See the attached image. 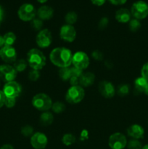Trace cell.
<instances>
[{"label": "cell", "instance_id": "cell-1", "mask_svg": "<svg viewBox=\"0 0 148 149\" xmlns=\"http://www.w3.org/2000/svg\"><path fill=\"white\" fill-rule=\"evenodd\" d=\"M73 54L70 49L65 47H57L54 49L49 55L51 62L59 68L69 67L72 63Z\"/></svg>", "mask_w": 148, "mask_h": 149}, {"label": "cell", "instance_id": "cell-2", "mask_svg": "<svg viewBox=\"0 0 148 149\" xmlns=\"http://www.w3.org/2000/svg\"><path fill=\"white\" fill-rule=\"evenodd\" d=\"M27 60L30 68L37 71L42 69L46 65V57L41 51L36 48L29 50L27 54Z\"/></svg>", "mask_w": 148, "mask_h": 149}, {"label": "cell", "instance_id": "cell-3", "mask_svg": "<svg viewBox=\"0 0 148 149\" xmlns=\"http://www.w3.org/2000/svg\"><path fill=\"white\" fill-rule=\"evenodd\" d=\"M32 105L40 111H47L52 106V99L44 93H39L32 99Z\"/></svg>", "mask_w": 148, "mask_h": 149}, {"label": "cell", "instance_id": "cell-4", "mask_svg": "<svg viewBox=\"0 0 148 149\" xmlns=\"http://www.w3.org/2000/svg\"><path fill=\"white\" fill-rule=\"evenodd\" d=\"M85 96L84 88L80 86H72L68 89L66 93L65 99L67 102L71 104H76L80 103Z\"/></svg>", "mask_w": 148, "mask_h": 149}, {"label": "cell", "instance_id": "cell-5", "mask_svg": "<svg viewBox=\"0 0 148 149\" xmlns=\"http://www.w3.org/2000/svg\"><path fill=\"white\" fill-rule=\"evenodd\" d=\"M131 14L137 20H142L148 16V4L144 1L134 2L131 9Z\"/></svg>", "mask_w": 148, "mask_h": 149}, {"label": "cell", "instance_id": "cell-6", "mask_svg": "<svg viewBox=\"0 0 148 149\" xmlns=\"http://www.w3.org/2000/svg\"><path fill=\"white\" fill-rule=\"evenodd\" d=\"M17 15L23 21H31L36 15L35 7L31 4H23L19 8Z\"/></svg>", "mask_w": 148, "mask_h": 149}, {"label": "cell", "instance_id": "cell-7", "mask_svg": "<svg viewBox=\"0 0 148 149\" xmlns=\"http://www.w3.org/2000/svg\"><path fill=\"white\" fill-rule=\"evenodd\" d=\"M108 145L111 149H123L127 146V140L124 135L115 132L109 138Z\"/></svg>", "mask_w": 148, "mask_h": 149}, {"label": "cell", "instance_id": "cell-8", "mask_svg": "<svg viewBox=\"0 0 148 149\" xmlns=\"http://www.w3.org/2000/svg\"><path fill=\"white\" fill-rule=\"evenodd\" d=\"M17 73L12 65L8 64L0 65V79L5 83L14 81L17 77Z\"/></svg>", "mask_w": 148, "mask_h": 149}, {"label": "cell", "instance_id": "cell-9", "mask_svg": "<svg viewBox=\"0 0 148 149\" xmlns=\"http://www.w3.org/2000/svg\"><path fill=\"white\" fill-rule=\"evenodd\" d=\"M3 93L6 97L10 98H16L20 95L22 91V87L20 84L16 81H12L7 82L4 84L3 87Z\"/></svg>", "mask_w": 148, "mask_h": 149}, {"label": "cell", "instance_id": "cell-10", "mask_svg": "<svg viewBox=\"0 0 148 149\" xmlns=\"http://www.w3.org/2000/svg\"><path fill=\"white\" fill-rule=\"evenodd\" d=\"M72 63L73 64L74 67L83 71L89 65V58L85 52L78 51L73 55Z\"/></svg>", "mask_w": 148, "mask_h": 149}, {"label": "cell", "instance_id": "cell-11", "mask_svg": "<svg viewBox=\"0 0 148 149\" xmlns=\"http://www.w3.org/2000/svg\"><path fill=\"white\" fill-rule=\"evenodd\" d=\"M0 58L6 63H15L17 59V52L12 46L4 45L0 49Z\"/></svg>", "mask_w": 148, "mask_h": 149}, {"label": "cell", "instance_id": "cell-12", "mask_svg": "<svg viewBox=\"0 0 148 149\" xmlns=\"http://www.w3.org/2000/svg\"><path fill=\"white\" fill-rule=\"evenodd\" d=\"M52 33L46 29L41 30L36 38V44L41 48L48 47L52 43Z\"/></svg>", "mask_w": 148, "mask_h": 149}, {"label": "cell", "instance_id": "cell-13", "mask_svg": "<svg viewBox=\"0 0 148 149\" xmlns=\"http://www.w3.org/2000/svg\"><path fill=\"white\" fill-rule=\"evenodd\" d=\"M59 36L62 40L67 42H73L76 37V31L71 25H64L59 31Z\"/></svg>", "mask_w": 148, "mask_h": 149}, {"label": "cell", "instance_id": "cell-14", "mask_svg": "<svg viewBox=\"0 0 148 149\" xmlns=\"http://www.w3.org/2000/svg\"><path fill=\"white\" fill-rule=\"evenodd\" d=\"M48 143L47 137L42 132H36L30 138V144L35 149H44Z\"/></svg>", "mask_w": 148, "mask_h": 149}, {"label": "cell", "instance_id": "cell-15", "mask_svg": "<svg viewBox=\"0 0 148 149\" xmlns=\"http://www.w3.org/2000/svg\"><path fill=\"white\" fill-rule=\"evenodd\" d=\"M98 88L100 94L105 98H112L115 93L113 84L108 81H100Z\"/></svg>", "mask_w": 148, "mask_h": 149}, {"label": "cell", "instance_id": "cell-16", "mask_svg": "<svg viewBox=\"0 0 148 149\" xmlns=\"http://www.w3.org/2000/svg\"><path fill=\"white\" fill-rule=\"evenodd\" d=\"M127 134L129 136L133 139H142L144 138L145 135V130L143 127L139 125H131L127 129Z\"/></svg>", "mask_w": 148, "mask_h": 149}, {"label": "cell", "instance_id": "cell-17", "mask_svg": "<svg viewBox=\"0 0 148 149\" xmlns=\"http://www.w3.org/2000/svg\"><path fill=\"white\" fill-rule=\"evenodd\" d=\"M36 15L39 19L43 20H49L54 15L53 9L49 6H41L39 10L36 11Z\"/></svg>", "mask_w": 148, "mask_h": 149}, {"label": "cell", "instance_id": "cell-18", "mask_svg": "<svg viewBox=\"0 0 148 149\" xmlns=\"http://www.w3.org/2000/svg\"><path fill=\"white\" fill-rule=\"evenodd\" d=\"M131 12L127 9L120 8L115 13V19L119 23H128L131 20Z\"/></svg>", "mask_w": 148, "mask_h": 149}, {"label": "cell", "instance_id": "cell-19", "mask_svg": "<svg viewBox=\"0 0 148 149\" xmlns=\"http://www.w3.org/2000/svg\"><path fill=\"white\" fill-rule=\"evenodd\" d=\"M94 79H95V77L93 73H83V74L79 78V84L82 87H88L93 84V83L94 82Z\"/></svg>", "mask_w": 148, "mask_h": 149}, {"label": "cell", "instance_id": "cell-20", "mask_svg": "<svg viewBox=\"0 0 148 149\" xmlns=\"http://www.w3.org/2000/svg\"><path fill=\"white\" fill-rule=\"evenodd\" d=\"M54 117L53 115L51 113L47 111H45L42 113L39 119V122L42 126H49L53 122Z\"/></svg>", "mask_w": 148, "mask_h": 149}, {"label": "cell", "instance_id": "cell-21", "mask_svg": "<svg viewBox=\"0 0 148 149\" xmlns=\"http://www.w3.org/2000/svg\"><path fill=\"white\" fill-rule=\"evenodd\" d=\"M147 83L148 81L142 77L136 79L134 81V87L136 91L138 93H144Z\"/></svg>", "mask_w": 148, "mask_h": 149}, {"label": "cell", "instance_id": "cell-22", "mask_svg": "<svg viewBox=\"0 0 148 149\" xmlns=\"http://www.w3.org/2000/svg\"><path fill=\"white\" fill-rule=\"evenodd\" d=\"M4 41V45L12 46L16 41V36L13 32H7L3 36Z\"/></svg>", "mask_w": 148, "mask_h": 149}, {"label": "cell", "instance_id": "cell-23", "mask_svg": "<svg viewBox=\"0 0 148 149\" xmlns=\"http://www.w3.org/2000/svg\"><path fill=\"white\" fill-rule=\"evenodd\" d=\"M27 65L28 62H26L23 59L17 60L13 64V67H14V68L16 70L17 72H21V71H25L27 68Z\"/></svg>", "mask_w": 148, "mask_h": 149}, {"label": "cell", "instance_id": "cell-24", "mask_svg": "<svg viewBox=\"0 0 148 149\" xmlns=\"http://www.w3.org/2000/svg\"><path fill=\"white\" fill-rule=\"evenodd\" d=\"M59 76L63 81H68L71 78V68H61L59 71Z\"/></svg>", "mask_w": 148, "mask_h": 149}, {"label": "cell", "instance_id": "cell-25", "mask_svg": "<svg viewBox=\"0 0 148 149\" xmlns=\"http://www.w3.org/2000/svg\"><path fill=\"white\" fill-rule=\"evenodd\" d=\"M77 18H78V16L75 12H69L67 13L65 17V20L67 24L71 25V26L77 21Z\"/></svg>", "mask_w": 148, "mask_h": 149}, {"label": "cell", "instance_id": "cell-26", "mask_svg": "<svg viewBox=\"0 0 148 149\" xmlns=\"http://www.w3.org/2000/svg\"><path fill=\"white\" fill-rule=\"evenodd\" d=\"M62 143H63L64 145L67 146H71L72 144H73L75 141V138L73 134L71 133H68L65 134V135H63L62 139Z\"/></svg>", "mask_w": 148, "mask_h": 149}, {"label": "cell", "instance_id": "cell-27", "mask_svg": "<svg viewBox=\"0 0 148 149\" xmlns=\"http://www.w3.org/2000/svg\"><path fill=\"white\" fill-rule=\"evenodd\" d=\"M30 26L34 30L39 31H40L41 30L42 26H43V22L39 18H33L30 21Z\"/></svg>", "mask_w": 148, "mask_h": 149}, {"label": "cell", "instance_id": "cell-28", "mask_svg": "<svg viewBox=\"0 0 148 149\" xmlns=\"http://www.w3.org/2000/svg\"><path fill=\"white\" fill-rule=\"evenodd\" d=\"M141 28V23L139 20L133 18L129 21V29L131 31H136Z\"/></svg>", "mask_w": 148, "mask_h": 149}, {"label": "cell", "instance_id": "cell-29", "mask_svg": "<svg viewBox=\"0 0 148 149\" xmlns=\"http://www.w3.org/2000/svg\"><path fill=\"white\" fill-rule=\"evenodd\" d=\"M52 109L54 112L57 113H59L65 110V106L64 103H61V102H56V103L52 104Z\"/></svg>", "mask_w": 148, "mask_h": 149}, {"label": "cell", "instance_id": "cell-30", "mask_svg": "<svg viewBox=\"0 0 148 149\" xmlns=\"http://www.w3.org/2000/svg\"><path fill=\"white\" fill-rule=\"evenodd\" d=\"M128 149H142V145L138 140L132 139L127 143Z\"/></svg>", "mask_w": 148, "mask_h": 149}, {"label": "cell", "instance_id": "cell-31", "mask_svg": "<svg viewBox=\"0 0 148 149\" xmlns=\"http://www.w3.org/2000/svg\"><path fill=\"white\" fill-rule=\"evenodd\" d=\"M129 86L127 84H121L118 87V94L120 96H125L129 94Z\"/></svg>", "mask_w": 148, "mask_h": 149}, {"label": "cell", "instance_id": "cell-32", "mask_svg": "<svg viewBox=\"0 0 148 149\" xmlns=\"http://www.w3.org/2000/svg\"><path fill=\"white\" fill-rule=\"evenodd\" d=\"M33 129L30 125H26V126L23 127L21 129L22 135H24L25 137H28L30 135H33Z\"/></svg>", "mask_w": 148, "mask_h": 149}, {"label": "cell", "instance_id": "cell-33", "mask_svg": "<svg viewBox=\"0 0 148 149\" xmlns=\"http://www.w3.org/2000/svg\"><path fill=\"white\" fill-rule=\"evenodd\" d=\"M40 77V73L37 70L32 69L31 71H29L28 74V79L32 81H36L39 79Z\"/></svg>", "mask_w": 148, "mask_h": 149}, {"label": "cell", "instance_id": "cell-34", "mask_svg": "<svg viewBox=\"0 0 148 149\" xmlns=\"http://www.w3.org/2000/svg\"><path fill=\"white\" fill-rule=\"evenodd\" d=\"M71 77H78V78H80L81 76L83 74L82 70L75 68V67L74 66L72 67V68H71Z\"/></svg>", "mask_w": 148, "mask_h": 149}, {"label": "cell", "instance_id": "cell-35", "mask_svg": "<svg viewBox=\"0 0 148 149\" xmlns=\"http://www.w3.org/2000/svg\"><path fill=\"white\" fill-rule=\"evenodd\" d=\"M141 74H142V77L148 81V62L144 64L142 66Z\"/></svg>", "mask_w": 148, "mask_h": 149}, {"label": "cell", "instance_id": "cell-36", "mask_svg": "<svg viewBox=\"0 0 148 149\" xmlns=\"http://www.w3.org/2000/svg\"><path fill=\"white\" fill-rule=\"evenodd\" d=\"M16 98H10V97H6L4 106L7 108H12L15 105Z\"/></svg>", "mask_w": 148, "mask_h": 149}, {"label": "cell", "instance_id": "cell-37", "mask_svg": "<svg viewBox=\"0 0 148 149\" xmlns=\"http://www.w3.org/2000/svg\"><path fill=\"white\" fill-rule=\"evenodd\" d=\"M108 24V19L107 17H102L99 23V27L101 29H104Z\"/></svg>", "mask_w": 148, "mask_h": 149}, {"label": "cell", "instance_id": "cell-38", "mask_svg": "<svg viewBox=\"0 0 148 149\" xmlns=\"http://www.w3.org/2000/svg\"><path fill=\"white\" fill-rule=\"evenodd\" d=\"M92 57L95 60H97V61H101V60L102 59V53L100 51L96 50L92 53Z\"/></svg>", "mask_w": 148, "mask_h": 149}, {"label": "cell", "instance_id": "cell-39", "mask_svg": "<svg viewBox=\"0 0 148 149\" xmlns=\"http://www.w3.org/2000/svg\"><path fill=\"white\" fill-rule=\"evenodd\" d=\"M70 83L72 86H78V84H79V78L71 77V78L70 79Z\"/></svg>", "mask_w": 148, "mask_h": 149}, {"label": "cell", "instance_id": "cell-40", "mask_svg": "<svg viewBox=\"0 0 148 149\" xmlns=\"http://www.w3.org/2000/svg\"><path fill=\"white\" fill-rule=\"evenodd\" d=\"M108 1L114 5H121L125 4L127 0H108Z\"/></svg>", "mask_w": 148, "mask_h": 149}, {"label": "cell", "instance_id": "cell-41", "mask_svg": "<svg viewBox=\"0 0 148 149\" xmlns=\"http://www.w3.org/2000/svg\"><path fill=\"white\" fill-rule=\"evenodd\" d=\"M6 96L4 95L3 91L0 90V109L3 106H4V102H5Z\"/></svg>", "mask_w": 148, "mask_h": 149}, {"label": "cell", "instance_id": "cell-42", "mask_svg": "<svg viewBox=\"0 0 148 149\" xmlns=\"http://www.w3.org/2000/svg\"><path fill=\"white\" fill-rule=\"evenodd\" d=\"M106 0H91V3L96 6H102L105 3Z\"/></svg>", "mask_w": 148, "mask_h": 149}, {"label": "cell", "instance_id": "cell-43", "mask_svg": "<svg viewBox=\"0 0 148 149\" xmlns=\"http://www.w3.org/2000/svg\"><path fill=\"white\" fill-rule=\"evenodd\" d=\"M0 149H14V148L10 144H4L0 148Z\"/></svg>", "mask_w": 148, "mask_h": 149}, {"label": "cell", "instance_id": "cell-44", "mask_svg": "<svg viewBox=\"0 0 148 149\" xmlns=\"http://www.w3.org/2000/svg\"><path fill=\"white\" fill-rule=\"evenodd\" d=\"M3 17H4V10H3L2 7L0 6V21H2Z\"/></svg>", "mask_w": 148, "mask_h": 149}, {"label": "cell", "instance_id": "cell-45", "mask_svg": "<svg viewBox=\"0 0 148 149\" xmlns=\"http://www.w3.org/2000/svg\"><path fill=\"white\" fill-rule=\"evenodd\" d=\"M4 46V38H3V36H1V35H0V49Z\"/></svg>", "mask_w": 148, "mask_h": 149}, {"label": "cell", "instance_id": "cell-46", "mask_svg": "<svg viewBox=\"0 0 148 149\" xmlns=\"http://www.w3.org/2000/svg\"><path fill=\"white\" fill-rule=\"evenodd\" d=\"M144 93H145L147 95H148V83H147V87H146V88H145Z\"/></svg>", "mask_w": 148, "mask_h": 149}, {"label": "cell", "instance_id": "cell-47", "mask_svg": "<svg viewBox=\"0 0 148 149\" xmlns=\"http://www.w3.org/2000/svg\"><path fill=\"white\" fill-rule=\"evenodd\" d=\"M38 1H39V3H41V4H43V3H45L47 1V0H37Z\"/></svg>", "mask_w": 148, "mask_h": 149}, {"label": "cell", "instance_id": "cell-48", "mask_svg": "<svg viewBox=\"0 0 148 149\" xmlns=\"http://www.w3.org/2000/svg\"><path fill=\"white\" fill-rule=\"evenodd\" d=\"M142 149H148V144H147V145H145V146L142 147Z\"/></svg>", "mask_w": 148, "mask_h": 149}, {"label": "cell", "instance_id": "cell-49", "mask_svg": "<svg viewBox=\"0 0 148 149\" xmlns=\"http://www.w3.org/2000/svg\"><path fill=\"white\" fill-rule=\"evenodd\" d=\"M0 25H1V21H0Z\"/></svg>", "mask_w": 148, "mask_h": 149}]
</instances>
